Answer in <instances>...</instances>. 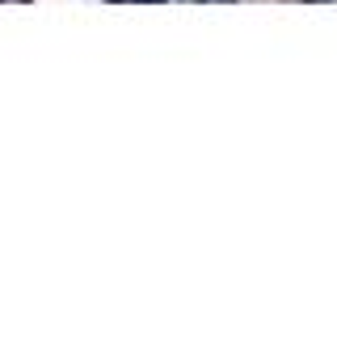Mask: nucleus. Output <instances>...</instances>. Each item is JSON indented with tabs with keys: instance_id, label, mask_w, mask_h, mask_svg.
I'll use <instances>...</instances> for the list:
<instances>
[{
	"instance_id": "obj_1",
	"label": "nucleus",
	"mask_w": 337,
	"mask_h": 363,
	"mask_svg": "<svg viewBox=\"0 0 337 363\" xmlns=\"http://www.w3.org/2000/svg\"><path fill=\"white\" fill-rule=\"evenodd\" d=\"M144 4H161V0H144Z\"/></svg>"
}]
</instances>
